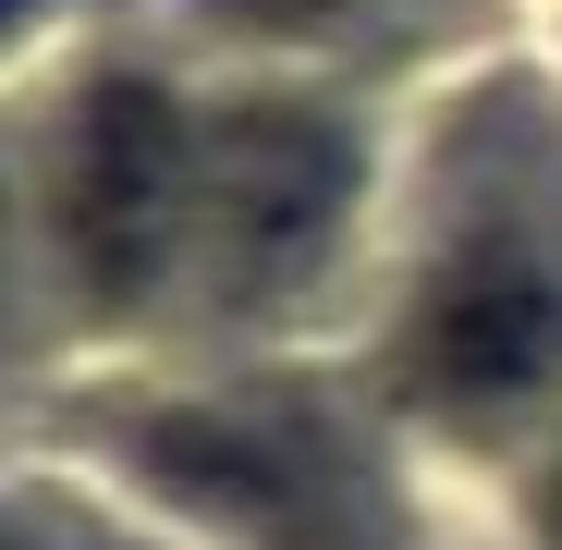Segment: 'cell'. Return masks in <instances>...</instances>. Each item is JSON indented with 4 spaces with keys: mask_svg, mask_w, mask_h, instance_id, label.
Returning a JSON list of instances; mask_svg holds the SVG:
<instances>
[{
    "mask_svg": "<svg viewBox=\"0 0 562 550\" xmlns=\"http://www.w3.org/2000/svg\"><path fill=\"white\" fill-rule=\"evenodd\" d=\"M342 209H355V135L330 111L269 99V111L196 123V233H183V257H209V282L233 306L294 294L342 245Z\"/></svg>",
    "mask_w": 562,
    "mask_h": 550,
    "instance_id": "1",
    "label": "cell"
},
{
    "mask_svg": "<svg viewBox=\"0 0 562 550\" xmlns=\"http://www.w3.org/2000/svg\"><path fill=\"white\" fill-rule=\"evenodd\" d=\"M196 233V123H183L159 86L111 74L86 86L74 111V159H61V245H74V282L99 306H135L159 269Z\"/></svg>",
    "mask_w": 562,
    "mask_h": 550,
    "instance_id": "2",
    "label": "cell"
},
{
    "mask_svg": "<svg viewBox=\"0 0 562 550\" xmlns=\"http://www.w3.org/2000/svg\"><path fill=\"white\" fill-rule=\"evenodd\" d=\"M404 380L452 416H502L562 380V269L526 233H464L404 318Z\"/></svg>",
    "mask_w": 562,
    "mask_h": 550,
    "instance_id": "3",
    "label": "cell"
},
{
    "mask_svg": "<svg viewBox=\"0 0 562 550\" xmlns=\"http://www.w3.org/2000/svg\"><path fill=\"white\" fill-rule=\"evenodd\" d=\"M233 25H257V37H330V25H355V13H380V0H221Z\"/></svg>",
    "mask_w": 562,
    "mask_h": 550,
    "instance_id": "4",
    "label": "cell"
},
{
    "mask_svg": "<svg viewBox=\"0 0 562 550\" xmlns=\"http://www.w3.org/2000/svg\"><path fill=\"white\" fill-rule=\"evenodd\" d=\"M538 526H550V550H562V465H550V490H538Z\"/></svg>",
    "mask_w": 562,
    "mask_h": 550,
    "instance_id": "5",
    "label": "cell"
},
{
    "mask_svg": "<svg viewBox=\"0 0 562 550\" xmlns=\"http://www.w3.org/2000/svg\"><path fill=\"white\" fill-rule=\"evenodd\" d=\"M25 13H37V0H0V37H13V25H25Z\"/></svg>",
    "mask_w": 562,
    "mask_h": 550,
    "instance_id": "6",
    "label": "cell"
},
{
    "mask_svg": "<svg viewBox=\"0 0 562 550\" xmlns=\"http://www.w3.org/2000/svg\"><path fill=\"white\" fill-rule=\"evenodd\" d=\"M0 550H37V538H0Z\"/></svg>",
    "mask_w": 562,
    "mask_h": 550,
    "instance_id": "7",
    "label": "cell"
}]
</instances>
